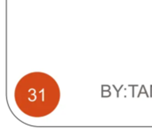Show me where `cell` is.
Instances as JSON below:
<instances>
[{
  "mask_svg": "<svg viewBox=\"0 0 152 136\" xmlns=\"http://www.w3.org/2000/svg\"><path fill=\"white\" fill-rule=\"evenodd\" d=\"M61 91L56 81L47 73L34 72L23 76L14 90L15 103L25 115L42 118L58 106Z\"/></svg>",
  "mask_w": 152,
  "mask_h": 136,
  "instance_id": "1",
  "label": "cell"
}]
</instances>
